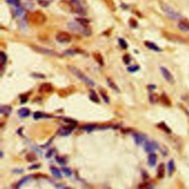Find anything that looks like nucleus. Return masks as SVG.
I'll return each mask as SVG.
<instances>
[{
    "instance_id": "3c124183",
    "label": "nucleus",
    "mask_w": 189,
    "mask_h": 189,
    "mask_svg": "<svg viewBox=\"0 0 189 189\" xmlns=\"http://www.w3.org/2000/svg\"><path fill=\"white\" fill-rule=\"evenodd\" d=\"M22 170L21 169H14L13 170V172L14 173H16V174H21V173H22Z\"/></svg>"
},
{
    "instance_id": "79ce46f5",
    "label": "nucleus",
    "mask_w": 189,
    "mask_h": 189,
    "mask_svg": "<svg viewBox=\"0 0 189 189\" xmlns=\"http://www.w3.org/2000/svg\"><path fill=\"white\" fill-rule=\"evenodd\" d=\"M123 62L125 63L126 64H129V63L131 62V57L129 56V55H125L123 57Z\"/></svg>"
},
{
    "instance_id": "72a5a7b5",
    "label": "nucleus",
    "mask_w": 189,
    "mask_h": 189,
    "mask_svg": "<svg viewBox=\"0 0 189 189\" xmlns=\"http://www.w3.org/2000/svg\"><path fill=\"white\" fill-rule=\"evenodd\" d=\"M75 21H78L79 23H80L81 25H84V26H87L88 24L89 23V21L88 19H86L85 18H80V19H76Z\"/></svg>"
},
{
    "instance_id": "393cba45",
    "label": "nucleus",
    "mask_w": 189,
    "mask_h": 189,
    "mask_svg": "<svg viewBox=\"0 0 189 189\" xmlns=\"http://www.w3.org/2000/svg\"><path fill=\"white\" fill-rule=\"evenodd\" d=\"M31 179V176H27V177H25L24 178H22L21 179H20L19 181L17 183V186L16 187L17 188H21V186L23 185H25L26 182H29L30 180Z\"/></svg>"
},
{
    "instance_id": "f3484780",
    "label": "nucleus",
    "mask_w": 189,
    "mask_h": 189,
    "mask_svg": "<svg viewBox=\"0 0 189 189\" xmlns=\"http://www.w3.org/2000/svg\"><path fill=\"white\" fill-rule=\"evenodd\" d=\"M30 110H29L27 108H25V107L20 109L18 112V114L19 115V117L22 118L28 117L29 115H30Z\"/></svg>"
},
{
    "instance_id": "2eb2a0df",
    "label": "nucleus",
    "mask_w": 189,
    "mask_h": 189,
    "mask_svg": "<svg viewBox=\"0 0 189 189\" xmlns=\"http://www.w3.org/2000/svg\"><path fill=\"white\" fill-rule=\"evenodd\" d=\"M157 154L154 152H151L148 156V163L149 165V166L151 167H153L154 166L156 163H157Z\"/></svg>"
},
{
    "instance_id": "9d476101",
    "label": "nucleus",
    "mask_w": 189,
    "mask_h": 189,
    "mask_svg": "<svg viewBox=\"0 0 189 189\" xmlns=\"http://www.w3.org/2000/svg\"><path fill=\"white\" fill-rule=\"evenodd\" d=\"M164 35V36L167 39L173 42H185V39L183 38L177 34H174V33H165Z\"/></svg>"
},
{
    "instance_id": "2f4dec72",
    "label": "nucleus",
    "mask_w": 189,
    "mask_h": 189,
    "mask_svg": "<svg viewBox=\"0 0 189 189\" xmlns=\"http://www.w3.org/2000/svg\"><path fill=\"white\" fill-rule=\"evenodd\" d=\"M100 95H101V96H102V98H104V101H105L106 103H109V97L107 95V92H106L104 89L101 88V89H100Z\"/></svg>"
},
{
    "instance_id": "e433bc0d",
    "label": "nucleus",
    "mask_w": 189,
    "mask_h": 189,
    "mask_svg": "<svg viewBox=\"0 0 189 189\" xmlns=\"http://www.w3.org/2000/svg\"><path fill=\"white\" fill-rule=\"evenodd\" d=\"M104 1H105V2L107 3V5L110 7L112 11H114V10H115V4H114V2H113L112 0H104Z\"/></svg>"
},
{
    "instance_id": "a18cd8bd",
    "label": "nucleus",
    "mask_w": 189,
    "mask_h": 189,
    "mask_svg": "<svg viewBox=\"0 0 189 189\" xmlns=\"http://www.w3.org/2000/svg\"><path fill=\"white\" fill-rule=\"evenodd\" d=\"M33 78H36V79H44L45 75L41 74V73H32L31 74Z\"/></svg>"
},
{
    "instance_id": "f704fd0d",
    "label": "nucleus",
    "mask_w": 189,
    "mask_h": 189,
    "mask_svg": "<svg viewBox=\"0 0 189 189\" xmlns=\"http://www.w3.org/2000/svg\"><path fill=\"white\" fill-rule=\"evenodd\" d=\"M7 2L11 5L18 7L20 6V1L19 0H7Z\"/></svg>"
},
{
    "instance_id": "6e6552de",
    "label": "nucleus",
    "mask_w": 189,
    "mask_h": 189,
    "mask_svg": "<svg viewBox=\"0 0 189 189\" xmlns=\"http://www.w3.org/2000/svg\"><path fill=\"white\" fill-rule=\"evenodd\" d=\"M160 72L161 73H162V75H163V76L164 77V79L168 81L169 84H174L175 81H174V77H173V75L171 73V72L168 70L167 68L165 67H160Z\"/></svg>"
},
{
    "instance_id": "c03bdc74",
    "label": "nucleus",
    "mask_w": 189,
    "mask_h": 189,
    "mask_svg": "<svg viewBox=\"0 0 189 189\" xmlns=\"http://www.w3.org/2000/svg\"><path fill=\"white\" fill-rule=\"evenodd\" d=\"M14 13H15V15H16V16H21V15L23 13V10H22V8L20 7H16V9L15 10Z\"/></svg>"
},
{
    "instance_id": "09e8293b",
    "label": "nucleus",
    "mask_w": 189,
    "mask_h": 189,
    "mask_svg": "<svg viewBox=\"0 0 189 189\" xmlns=\"http://www.w3.org/2000/svg\"><path fill=\"white\" fill-rule=\"evenodd\" d=\"M40 167L39 164H36V165H33L31 166L28 167V169H37Z\"/></svg>"
},
{
    "instance_id": "a19ab883",
    "label": "nucleus",
    "mask_w": 189,
    "mask_h": 189,
    "mask_svg": "<svg viewBox=\"0 0 189 189\" xmlns=\"http://www.w3.org/2000/svg\"><path fill=\"white\" fill-rule=\"evenodd\" d=\"M119 44H120V45H121V47L123 49H126L127 47H128V44H127L126 42L124 39H119Z\"/></svg>"
},
{
    "instance_id": "9b49d317",
    "label": "nucleus",
    "mask_w": 189,
    "mask_h": 189,
    "mask_svg": "<svg viewBox=\"0 0 189 189\" xmlns=\"http://www.w3.org/2000/svg\"><path fill=\"white\" fill-rule=\"evenodd\" d=\"M133 137H134L135 142L137 145H141V144H143V143L146 142V136L144 135L143 134L139 133V132L135 133V134L133 135Z\"/></svg>"
},
{
    "instance_id": "603ef678",
    "label": "nucleus",
    "mask_w": 189,
    "mask_h": 189,
    "mask_svg": "<svg viewBox=\"0 0 189 189\" xmlns=\"http://www.w3.org/2000/svg\"><path fill=\"white\" fill-rule=\"evenodd\" d=\"M148 88L150 89V90H153V89H154L155 88H156V86L154 85H149V86H148Z\"/></svg>"
},
{
    "instance_id": "ddd939ff",
    "label": "nucleus",
    "mask_w": 189,
    "mask_h": 189,
    "mask_svg": "<svg viewBox=\"0 0 189 189\" xmlns=\"http://www.w3.org/2000/svg\"><path fill=\"white\" fill-rule=\"evenodd\" d=\"M178 27L182 32L189 31V21L188 19H181L179 22Z\"/></svg>"
},
{
    "instance_id": "4c0bfd02",
    "label": "nucleus",
    "mask_w": 189,
    "mask_h": 189,
    "mask_svg": "<svg viewBox=\"0 0 189 189\" xmlns=\"http://www.w3.org/2000/svg\"><path fill=\"white\" fill-rule=\"evenodd\" d=\"M64 53L67 56H73L75 54L78 53V50H65L64 52Z\"/></svg>"
},
{
    "instance_id": "c85d7f7f",
    "label": "nucleus",
    "mask_w": 189,
    "mask_h": 189,
    "mask_svg": "<svg viewBox=\"0 0 189 189\" xmlns=\"http://www.w3.org/2000/svg\"><path fill=\"white\" fill-rule=\"evenodd\" d=\"M25 159L27 160V162L32 163V162H34V161H36L37 160V157H36V155L34 153H29L26 155Z\"/></svg>"
},
{
    "instance_id": "58836bf2",
    "label": "nucleus",
    "mask_w": 189,
    "mask_h": 189,
    "mask_svg": "<svg viewBox=\"0 0 189 189\" xmlns=\"http://www.w3.org/2000/svg\"><path fill=\"white\" fill-rule=\"evenodd\" d=\"M56 161H57V163H58L59 164L61 165H64L66 163H67L66 159L63 157H58H58H56Z\"/></svg>"
},
{
    "instance_id": "5701e85b",
    "label": "nucleus",
    "mask_w": 189,
    "mask_h": 189,
    "mask_svg": "<svg viewBox=\"0 0 189 189\" xmlns=\"http://www.w3.org/2000/svg\"><path fill=\"white\" fill-rule=\"evenodd\" d=\"M160 100V97L156 93H151L149 95V101L151 104H157Z\"/></svg>"
},
{
    "instance_id": "0eeeda50",
    "label": "nucleus",
    "mask_w": 189,
    "mask_h": 189,
    "mask_svg": "<svg viewBox=\"0 0 189 189\" xmlns=\"http://www.w3.org/2000/svg\"><path fill=\"white\" fill-rule=\"evenodd\" d=\"M56 39L59 43L65 44V43H69L71 42L72 36L69 33L65 32V31H61V32L58 33L56 35Z\"/></svg>"
},
{
    "instance_id": "f03ea898",
    "label": "nucleus",
    "mask_w": 189,
    "mask_h": 189,
    "mask_svg": "<svg viewBox=\"0 0 189 189\" xmlns=\"http://www.w3.org/2000/svg\"><path fill=\"white\" fill-rule=\"evenodd\" d=\"M68 28L75 33H79L81 35L89 36L92 34V30L87 26L81 25L78 21H71L68 24Z\"/></svg>"
},
{
    "instance_id": "dca6fc26",
    "label": "nucleus",
    "mask_w": 189,
    "mask_h": 189,
    "mask_svg": "<svg viewBox=\"0 0 189 189\" xmlns=\"http://www.w3.org/2000/svg\"><path fill=\"white\" fill-rule=\"evenodd\" d=\"M165 168L164 163H160L157 168V177L160 179L163 178L165 176Z\"/></svg>"
},
{
    "instance_id": "6ab92c4d",
    "label": "nucleus",
    "mask_w": 189,
    "mask_h": 189,
    "mask_svg": "<svg viewBox=\"0 0 189 189\" xmlns=\"http://www.w3.org/2000/svg\"><path fill=\"white\" fill-rule=\"evenodd\" d=\"M160 100L162 102V104L167 106V107H169L171 105V100L165 94H162V95L160 97Z\"/></svg>"
},
{
    "instance_id": "4be33fe9",
    "label": "nucleus",
    "mask_w": 189,
    "mask_h": 189,
    "mask_svg": "<svg viewBox=\"0 0 189 189\" xmlns=\"http://www.w3.org/2000/svg\"><path fill=\"white\" fill-rule=\"evenodd\" d=\"M0 110H1V113L2 114H4L6 116H8V115L11 114L12 108L10 106H2Z\"/></svg>"
},
{
    "instance_id": "7ed1b4c3",
    "label": "nucleus",
    "mask_w": 189,
    "mask_h": 189,
    "mask_svg": "<svg viewBox=\"0 0 189 189\" xmlns=\"http://www.w3.org/2000/svg\"><path fill=\"white\" fill-rule=\"evenodd\" d=\"M27 20L33 25L39 26V25H44L46 22L47 17L41 11H36V12L30 13L28 15Z\"/></svg>"
},
{
    "instance_id": "1a4fd4ad",
    "label": "nucleus",
    "mask_w": 189,
    "mask_h": 189,
    "mask_svg": "<svg viewBox=\"0 0 189 189\" xmlns=\"http://www.w3.org/2000/svg\"><path fill=\"white\" fill-rule=\"evenodd\" d=\"M159 145L155 141H146L144 145V149L146 152H154L155 150L158 149Z\"/></svg>"
},
{
    "instance_id": "bb28decb",
    "label": "nucleus",
    "mask_w": 189,
    "mask_h": 189,
    "mask_svg": "<svg viewBox=\"0 0 189 189\" xmlns=\"http://www.w3.org/2000/svg\"><path fill=\"white\" fill-rule=\"evenodd\" d=\"M157 126L160 128V129H162L163 131H164L165 132H166V133H168V134H170V133L171 132V128H169L168 126L166 125L165 123H163V122H162V123H159V124L157 125Z\"/></svg>"
},
{
    "instance_id": "8fccbe9b",
    "label": "nucleus",
    "mask_w": 189,
    "mask_h": 189,
    "mask_svg": "<svg viewBox=\"0 0 189 189\" xmlns=\"http://www.w3.org/2000/svg\"><path fill=\"white\" fill-rule=\"evenodd\" d=\"M53 152H54V150L53 149H51V150H50L47 153V154H46V157H48V158H50L52 155H53Z\"/></svg>"
},
{
    "instance_id": "20e7f679",
    "label": "nucleus",
    "mask_w": 189,
    "mask_h": 189,
    "mask_svg": "<svg viewBox=\"0 0 189 189\" xmlns=\"http://www.w3.org/2000/svg\"><path fill=\"white\" fill-rule=\"evenodd\" d=\"M160 8L162 9V11L164 12L165 14L167 15L168 18L173 19V20H177L180 19V15L179 14L177 11H175L173 8L170 7L168 4H167L165 2H160Z\"/></svg>"
},
{
    "instance_id": "412c9836",
    "label": "nucleus",
    "mask_w": 189,
    "mask_h": 189,
    "mask_svg": "<svg viewBox=\"0 0 189 189\" xmlns=\"http://www.w3.org/2000/svg\"><path fill=\"white\" fill-rule=\"evenodd\" d=\"M175 170V164L173 160L168 161V173L169 176H171Z\"/></svg>"
},
{
    "instance_id": "aec40b11",
    "label": "nucleus",
    "mask_w": 189,
    "mask_h": 189,
    "mask_svg": "<svg viewBox=\"0 0 189 189\" xmlns=\"http://www.w3.org/2000/svg\"><path fill=\"white\" fill-rule=\"evenodd\" d=\"M93 57L95 58V61L100 64V66H103V65H104V58H103V56H102V55H101L100 53H93Z\"/></svg>"
},
{
    "instance_id": "b1692460",
    "label": "nucleus",
    "mask_w": 189,
    "mask_h": 189,
    "mask_svg": "<svg viewBox=\"0 0 189 189\" xmlns=\"http://www.w3.org/2000/svg\"><path fill=\"white\" fill-rule=\"evenodd\" d=\"M50 171H51V172H52V174L56 177V178H61L62 177V175H61V171H59V169L58 168H57L56 167H53V166H52V167H50Z\"/></svg>"
},
{
    "instance_id": "39448f33",
    "label": "nucleus",
    "mask_w": 189,
    "mask_h": 189,
    "mask_svg": "<svg viewBox=\"0 0 189 189\" xmlns=\"http://www.w3.org/2000/svg\"><path fill=\"white\" fill-rule=\"evenodd\" d=\"M31 47L35 51L39 53L45 54V55H48V56H54V57H61V56L60 54H58L56 51H54V50L48 49V48H45V47L38 46V45H31Z\"/></svg>"
},
{
    "instance_id": "de8ad7c7",
    "label": "nucleus",
    "mask_w": 189,
    "mask_h": 189,
    "mask_svg": "<svg viewBox=\"0 0 189 189\" xmlns=\"http://www.w3.org/2000/svg\"><path fill=\"white\" fill-rule=\"evenodd\" d=\"M20 100H21V104H25V103L27 102V97L25 96V95H22V96H21Z\"/></svg>"
},
{
    "instance_id": "37998d69",
    "label": "nucleus",
    "mask_w": 189,
    "mask_h": 189,
    "mask_svg": "<svg viewBox=\"0 0 189 189\" xmlns=\"http://www.w3.org/2000/svg\"><path fill=\"white\" fill-rule=\"evenodd\" d=\"M64 121L67 122L68 123L71 124V125H75L77 123V121H75V120H72L71 118H63Z\"/></svg>"
},
{
    "instance_id": "4468645a",
    "label": "nucleus",
    "mask_w": 189,
    "mask_h": 189,
    "mask_svg": "<svg viewBox=\"0 0 189 189\" xmlns=\"http://www.w3.org/2000/svg\"><path fill=\"white\" fill-rule=\"evenodd\" d=\"M74 128L73 126H64L60 128L58 130V134L61 136H67L70 135Z\"/></svg>"
},
{
    "instance_id": "423d86ee",
    "label": "nucleus",
    "mask_w": 189,
    "mask_h": 189,
    "mask_svg": "<svg viewBox=\"0 0 189 189\" xmlns=\"http://www.w3.org/2000/svg\"><path fill=\"white\" fill-rule=\"evenodd\" d=\"M70 4H71V7H72V10L75 13L82 16L86 14V11L79 0H70Z\"/></svg>"
},
{
    "instance_id": "473e14b6",
    "label": "nucleus",
    "mask_w": 189,
    "mask_h": 189,
    "mask_svg": "<svg viewBox=\"0 0 189 189\" xmlns=\"http://www.w3.org/2000/svg\"><path fill=\"white\" fill-rule=\"evenodd\" d=\"M0 57H1V66L3 67L4 65L6 64V62H7V55L4 53V52H1V53H0Z\"/></svg>"
},
{
    "instance_id": "a211bd4d",
    "label": "nucleus",
    "mask_w": 189,
    "mask_h": 189,
    "mask_svg": "<svg viewBox=\"0 0 189 189\" xmlns=\"http://www.w3.org/2000/svg\"><path fill=\"white\" fill-rule=\"evenodd\" d=\"M145 45L150 49V50H152L154 51H157V52H160L161 51V49L159 47L156 45L155 44H154L153 42H145Z\"/></svg>"
},
{
    "instance_id": "49530a36",
    "label": "nucleus",
    "mask_w": 189,
    "mask_h": 189,
    "mask_svg": "<svg viewBox=\"0 0 189 189\" xmlns=\"http://www.w3.org/2000/svg\"><path fill=\"white\" fill-rule=\"evenodd\" d=\"M39 3L40 5H42L43 7H47L49 5L50 2L46 1V0H40L39 2Z\"/></svg>"
},
{
    "instance_id": "f8f14e48",
    "label": "nucleus",
    "mask_w": 189,
    "mask_h": 189,
    "mask_svg": "<svg viewBox=\"0 0 189 189\" xmlns=\"http://www.w3.org/2000/svg\"><path fill=\"white\" fill-rule=\"evenodd\" d=\"M53 90V86L50 83H44L39 86V93H49Z\"/></svg>"
},
{
    "instance_id": "c9c22d12",
    "label": "nucleus",
    "mask_w": 189,
    "mask_h": 189,
    "mask_svg": "<svg viewBox=\"0 0 189 189\" xmlns=\"http://www.w3.org/2000/svg\"><path fill=\"white\" fill-rule=\"evenodd\" d=\"M139 69H140V67L138 66V65H132V66L128 67L127 70H128V72H136L137 71V70H139Z\"/></svg>"
},
{
    "instance_id": "ea45409f",
    "label": "nucleus",
    "mask_w": 189,
    "mask_h": 189,
    "mask_svg": "<svg viewBox=\"0 0 189 189\" xmlns=\"http://www.w3.org/2000/svg\"><path fill=\"white\" fill-rule=\"evenodd\" d=\"M62 171L65 174V175H67V177H70L72 175L71 169L70 168H68V167H63L62 168Z\"/></svg>"
},
{
    "instance_id": "7c9ffc66",
    "label": "nucleus",
    "mask_w": 189,
    "mask_h": 189,
    "mask_svg": "<svg viewBox=\"0 0 189 189\" xmlns=\"http://www.w3.org/2000/svg\"><path fill=\"white\" fill-rule=\"evenodd\" d=\"M95 126H96V125H95V124H86V125L82 126L81 128L86 132H91V131L94 130Z\"/></svg>"
},
{
    "instance_id": "c756f323",
    "label": "nucleus",
    "mask_w": 189,
    "mask_h": 189,
    "mask_svg": "<svg viewBox=\"0 0 189 189\" xmlns=\"http://www.w3.org/2000/svg\"><path fill=\"white\" fill-rule=\"evenodd\" d=\"M89 98L91 100L94 101V102H96V103H99V98L98 97V95L96 94V93L93 90H90V95H89Z\"/></svg>"
},
{
    "instance_id": "a878e982",
    "label": "nucleus",
    "mask_w": 189,
    "mask_h": 189,
    "mask_svg": "<svg viewBox=\"0 0 189 189\" xmlns=\"http://www.w3.org/2000/svg\"><path fill=\"white\" fill-rule=\"evenodd\" d=\"M107 84H108V85L109 86V87L112 88V89H114V91H116V92H120V89H119V88H118V86L116 85V84H115L112 79H109V78L107 79Z\"/></svg>"
},
{
    "instance_id": "f257e3e1",
    "label": "nucleus",
    "mask_w": 189,
    "mask_h": 189,
    "mask_svg": "<svg viewBox=\"0 0 189 189\" xmlns=\"http://www.w3.org/2000/svg\"><path fill=\"white\" fill-rule=\"evenodd\" d=\"M67 69L71 73H72L78 79H80L81 81L85 83L86 84L90 86H94L95 85V83L94 82L92 79H89L87 75H86L81 70H80L79 68L75 67V66H72V65H68Z\"/></svg>"
},
{
    "instance_id": "cd10ccee",
    "label": "nucleus",
    "mask_w": 189,
    "mask_h": 189,
    "mask_svg": "<svg viewBox=\"0 0 189 189\" xmlns=\"http://www.w3.org/2000/svg\"><path fill=\"white\" fill-rule=\"evenodd\" d=\"M48 117H50V115L44 114V113L41 112H35L34 114H33V118H34V119H36V120H39V119L44 118H48Z\"/></svg>"
}]
</instances>
